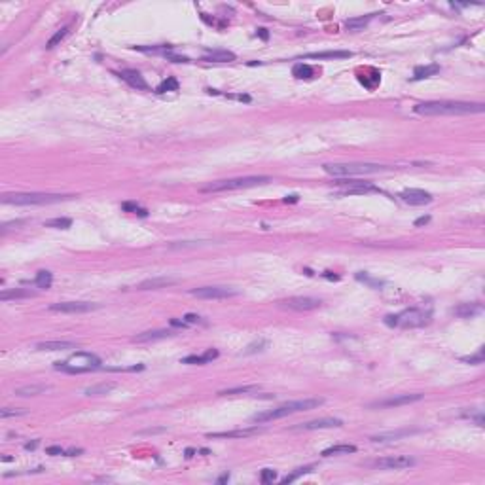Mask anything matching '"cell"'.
Instances as JSON below:
<instances>
[{
	"instance_id": "1",
	"label": "cell",
	"mask_w": 485,
	"mask_h": 485,
	"mask_svg": "<svg viewBox=\"0 0 485 485\" xmlns=\"http://www.w3.org/2000/svg\"><path fill=\"white\" fill-rule=\"evenodd\" d=\"M413 110L421 116H466V114H481L485 110V104L462 101H429L417 104Z\"/></svg>"
},
{
	"instance_id": "2",
	"label": "cell",
	"mask_w": 485,
	"mask_h": 485,
	"mask_svg": "<svg viewBox=\"0 0 485 485\" xmlns=\"http://www.w3.org/2000/svg\"><path fill=\"white\" fill-rule=\"evenodd\" d=\"M271 182L269 176H239V178H229V180H216L211 184L201 186L203 194H220V192H231V190H245V188H254V186H262Z\"/></svg>"
},
{
	"instance_id": "3",
	"label": "cell",
	"mask_w": 485,
	"mask_h": 485,
	"mask_svg": "<svg viewBox=\"0 0 485 485\" xmlns=\"http://www.w3.org/2000/svg\"><path fill=\"white\" fill-rule=\"evenodd\" d=\"M324 172H328L330 176H337V178H345V176H352V174H376V172L387 171L385 165L379 163H362V161H354V163H324L322 165Z\"/></svg>"
},
{
	"instance_id": "4",
	"label": "cell",
	"mask_w": 485,
	"mask_h": 485,
	"mask_svg": "<svg viewBox=\"0 0 485 485\" xmlns=\"http://www.w3.org/2000/svg\"><path fill=\"white\" fill-rule=\"evenodd\" d=\"M72 196L67 194H40V192H31V194H4L2 203L4 205H51L59 201H67Z\"/></svg>"
},
{
	"instance_id": "5",
	"label": "cell",
	"mask_w": 485,
	"mask_h": 485,
	"mask_svg": "<svg viewBox=\"0 0 485 485\" xmlns=\"http://www.w3.org/2000/svg\"><path fill=\"white\" fill-rule=\"evenodd\" d=\"M99 368H101V358L91 352H74L69 360L55 364V370H61L67 374H86Z\"/></svg>"
},
{
	"instance_id": "6",
	"label": "cell",
	"mask_w": 485,
	"mask_h": 485,
	"mask_svg": "<svg viewBox=\"0 0 485 485\" xmlns=\"http://www.w3.org/2000/svg\"><path fill=\"white\" fill-rule=\"evenodd\" d=\"M431 321V311H422V309H406L398 315L385 317V322L389 326H400V328H421V326H427Z\"/></svg>"
},
{
	"instance_id": "7",
	"label": "cell",
	"mask_w": 485,
	"mask_h": 485,
	"mask_svg": "<svg viewBox=\"0 0 485 485\" xmlns=\"http://www.w3.org/2000/svg\"><path fill=\"white\" fill-rule=\"evenodd\" d=\"M337 186H341V190L337 192L339 196H362V194H372V192H379L377 186L370 184V182H362V180H347L341 178L336 182Z\"/></svg>"
},
{
	"instance_id": "8",
	"label": "cell",
	"mask_w": 485,
	"mask_h": 485,
	"mask_svg": "<svg viewBox=\"0 0 485 485\" xmlns=\"http://www.w3.org/2000/svg\"><path fill=\"white\" fill-rule=\"evenodd\" d=\"M190 294L201 299H226V297H233L239 292L235 288H227V286H201V288L190 290Z\"/></svg>"
},
{
	"instance_id": "9",
	"label": "cell",
	"mask_w": 485,
	"mask_h": 485,
	"mask_svg": "<svg viewBox=\"0 0 485 485\" xmlns=\"http://www.w3.org/2000/svg\"><path fill=\"white\" fill-rule=\"evenodd\" d=\"M422 400L421 392H413V394H398V396H391V398H383L377 400V402H372L368 404L370 409H383V407H398V406H406V404H413V402H419Z\"/></svg>"
},
{
	"instance_id": "10",
	"label": "cell",
	"mask_w": 485,
	"mask_h": 485,
	"mask_svg": "<svg viewBox=\"0 0 485 485\" xmlns=\"http://www.w3.org/2000/svg\"><path fill=\"white\" fill-rule=\"evenodd\" d=\"M97 304H91V301H61V304H51L49 306V311H55V313H67V315H76V313H89L97 309Z\"/></svg>"
},
{
	"instance_id": "11",
	"label": "cell",
	"mask_w": 485,
	"mask_h": 485,
	"mask_svg": "<svg viewBox=\"0 0 485 485\" xmlns=\"http://www.w3.org/2000/svg\"><path fill=\"white\" fill-rule=\"evenodd\" d=\"M415 464V459L407 457V455H396V457H383V459H377L374 462L376 468L381 470H402V468H409Z\"/></svg>"
},
{
	"instance_id": "12",
	"label": "cell",
	"mask_w": 485,
	"mask_h": 485,
	"mask_svg": "<svg viewBox=\"0 0 485 485\" xmlns=\"http://www.w3.org/2000/svg\"><path fill=\"white\" fill-rule=\"evenodd\" d=\"M321 304H322L321 299L309 297V296H296L281 301L282 307H288V309H294V311H313V309H319Z\"/></svg>"
},
{
	"instance_id": "13",
	"label": "cell",
	"mask_w": 485,
	"mask_h": 485,
	"mask_svg": "<svg viewBox=\"0 0 485 485\" xmlns=\"http://www.w3.org/2000/svg\"><path fill=\"white\" fill-rule=\"evenodd\" d=\"M400 197H402V201H406L407 205H429V203H432L431 194H429V192H425V190H417V188L404 190V192L400 194Z\"/></svg>"
},
{
	"instance_id": "14",
	"label": "cell",
	"mask_w": 485,
	"mask_h": 485,
	"mask_svg": "<svg viewBox=\"0 0 485 485\" xmlns=\"http://www.w3.org/2000/svg\"><path fill=\"white\" fill-rule=\"evenodd\" d=\"M343 421L336 419V417H324V419H315V421H307L297 425L294 429H301V431H319V429H334V427H341Z\"/></svg>"
},
{
	"instance_id": "15",
	"label": "cell",
	"mask_w": 485,
	"mask_h": 485,
	"mask_svg": "<svg viewBox=\"0 0 485 485\" xmlns=\"http://www.w3.org/2000/svg\"><path fill=\"white\" fill-rule=\"evenodd\" d=\"M260 434L258 427H251V429H239V431H226V432H211L207 434V438H249V436H256Z\"/></svg>"
},
{
	"instance_id": "16",
	"label": "cell",
	"mask_w": 485,
	"mask_h": 485,
	"mask_svg": "<svg viewBox=\"0 0 485 485\" xmlns=\"http://www.w3.org/2000/svg\"><path fill=\"white\" fill-rule=\"evenodd\" d=\"M171 336V330H148V332H142L139 336H135L133 341L135 343H152V341H159V339H165V337Z\"/></svg>"
},
{
	"instance_id": "17",
	"label": "cell",
	"mask_w": 485,
	"mask_h": 485,
	"mask_svg": "<svg viewBox=\"0 0 485 485\" xmlns=\"http://www.w3.org/2000/svg\"><path fill=\"white\" fill-rule=\"evenodd\" d=\"M203 61H207V63H231V61H235V53L227 51V49H212V51L205 53Z\"/></svg>"
},
{
	"instance_id": "18",
	"label": "cell",
	"mask_w": 485,
	"mask_h": 485,
	"mask_svg": "<svg viewBox=\"0 0 485 485\" xmlns=\"http://www.w3.org/2000/svg\"><path fill=\"white\" fill-rule=\"evenodd\" d=\"M119 78L122 80H126L127 84L131 87H135V89H148V84H146V80L142 78L141 76V72H137V71H122L119 74H117Z\"/></svg>"
},
{
	"instance_id": "19",
	"label": "cell",
	"mask_w": 485,
	"mask_h": 485,
	"mask_svg": "<svg viewBox=\"0 0 485 485\" xmlns=\"http://www.w3.org/2000/svg\"><path fill=\"white\" fill-rule=\"evenodd\" d=\"M417 431H411V429H400V431H391V432H379L376 436H372V442H394V440L406 438V436H411Z\"/></svg>"
},
{
	"instance_id": "20",
	"label": "cell",
	"mask_w": 485,
	"mask_h": 485,
	"mask_svg": "<svg viewBox=\"0 0 485 485\" xmlns=\"http://www.w3.org/2000/svg\"><path fill=\"white\" fill-rule=\"evenodd\" d=\"M36 351H67V349H78L74 341H42L36 343Z\"/></svg>"
},
{
	"instance_id": "21",
	"label": "cell",
	"mask_w": 485,
	"mask_h": 485,
	"mask_svg": "<svg viewBox=\"0 0 485 485\" xmlns=\"http://www.w3.org/2000/svg\"><path fill=\"white\" fill-rule=\"evenodd\" d=\"M174 279H167V277H154V279H146L139 284V290H157L165 288V286H171L174 284Z\"/></svg>"
},
{
	"instance_id": "22",
	"label": "cell",
	"mask_w": 485,
	"mask_h": 485,
	"mask_svg": "<svg viewBox=\"0 0 485 485\" xmlns=\"http://www.w3.org/2000/svg\"><path fill=\"white\" fill-rule=\"evenodd\" d=\"M51 391V387L47 385H25V387H19L16 389V396L19 398H27V396H36V394H44V392Z\"/></svg>"
},
{
	"instance_id": "23",
	"label": "cell",
	"mask_w": 485,
	"mask_h": 485,
	"mask_svg": "<svg viewBox=\"0 0 485 485\" xmlns=\"http://www.w3.org/2000/svg\"><path fill=\"white\" fill-rule=\"evenodd\" d=\"M481 311H483V309H481L479 304H462V306L453 309V313L457 315V317H461V319H472V317L479 315Z\"/></svg>"
},
{
	"instance_id": "24",
	"label": "cell",
	"mask_w": 485,
	"mask_h": 485,
	"mask_svg": "<svg viewBox=\"0 0 485 485\" xmlns=\"http://www.w3.org/2000/svg\"><path fill=\"white\" fill-rule=\"evenodd\" d=\"M32 296H34L32 290L14 288V290H2L0 299H2V301H10V299H23V297H32Z\"/></svg>"
},
{
	"instance_id": "25",
	"label": "cell",
	"mask_w": 485,
	"mask_h": 485,
	"mask_svg": "<svg viewBox=\"0 0 485 485\" xmlns=\"http://www.w3.org/2000/svg\"><path fill=\"white\" fill-rule=\"evenodd\" d=\"M349 57H352L351 51H317L306 55V59H349Z\"/></svg>"
},
{
	"instance_id": "26",
	"label": "cell",
	"mask_w": 485,
	"mask_h": 485,
	"mask_svg": "<svg viewBox=\"0 0 485 485\" xmlns=\"http://www.w3.org/2000/svg\"><path fill=\"white\" fill-rule=\"evenodd\" d=\"M218 356V351H207L205 354H192V356H186V358H182V362L184 364H207V362H211V360H214Z\"/></svg>"
},
{
	"instance_id": "27",
	"label": "cell",
	"mask_w": 485,
	"mask_h": 485,
	"mask_svg": "<svg viewBox=\"0 0 485 485\" xmlns=\"http://www.w3.org/2000/svg\"><path fill=\"white\" fill-rule=\"evenodd\" d=\"M356 451V447L351 446V444H339V446H332L328 447V449H324L322 451V457H334V455H349V453H354Z\"/></svg>"
},
{
	"instance_id": "28",
	"label": "cell",
	"mask_w": 485,
	"mask_h": 485,
	"mask_svg": "<svg viewBox=\"0 0 485 485\" xmlns=\"http://www.w3.org/2000/svg\"><path fill=\"white\" fill-rule=\"evenodd\" d=\"M440 72V65H427V67H415L413 71V80H422V78H431L434 74Z\"/></svg>"
},
{
	"instance_id": "29",
	"label": "cell",
	"mask_w": 485,
	"mask_h": 485,
	"mask_svg": "<svg viewBox=\"0 0 485 485\" xmlns=\"http://www.w3.org/2000/svg\"><path fill=\"white\" fill-rule=\"evenodd\" d=\"M377 14H370V16H366V17H354V19H347L345 21V27L349 29V31H360V29H364L366 25L376 17Z\"/></svg>"
},
{
	"instance_id": "30",
	"label": "cell",
	"mask_w": 485,
	"mask_h": 485,
	"mask_svg": "<svg viewBox=\"0 0 485 485\" xmlns=\"http://www.w3.org/2000/svg\"><path fill=\"white\" fill-rule=\"evenodd\" d=\"M258 385H245V387H233V389H226V391H220V396H231V394H251V392H258Z\"/></svg>"
},
{
	"instance_id": "31",
	"label": "cell",
	"mask_w": 485,
	"mask_h": 485,
	"mask_svg": "<svg viewBox=\"0 0 485 485\" xmlns=\"http://www.w3.org/2000/svg\"><path fill=\"white\" fill-rule=\"evenodd\" d=\"M114 383H99L93 387H87L86 396H101V394H108L110 391H114Z\"/></svg>"
},
{
	"instance_id": "32",
	"label": "cell",
	"mask_w": 485,
	"mask_h": 485,
	"mask_svg": "<svg viewBox=\"0 0 485 485\" xmlns=\"http://www.w3.org/2000/svg\"><path fill=\"white\" fill-rule=\"evenodd\" d=\"M51 282H53V275L49 273L47 269H42V271H38V273H36V277H34V284H36L38 288L47 290L49 286H51Z\"/></svg>"
},
{
	"instance_id": "33",
	"label": "cell",
	"mask_w": 485,
	"mask_h": 485,
	"mask_svg": "<svg viewBox=\"0 0 485 485\" xmlns=\"http://www.w3.org/2000/svg\"><path fill=\"white\" fill-rule=\"evenodd\" d=\"M313 72H315L313 67H309V65H306V63H297V65H294V69H292V74L299 80L313 78Z\"/></svg>"
},
{
	"instance_id": "34",
	"label": "cell",
	"mask_w": 485,
	"mask_h": 485,
	"mask_svg": "<svg viewBox=\"0 0 485 485\" xmlns=\"http://www.w3.org/2000/svg\"><path fill=\"white\" fill-rule=\"evenodd\" d=\"M44 226L55 227V229H69V227L72 226V220L71 218H51V220H46Z\"/></svg>"
},
{
	"instance_id": "35",
	"label": "cell",
	"mask_w": 485,
	"mask_h": 485,
	"mask_svg": "<svg viewBox=\"0 0 485 485\" xmlns=\"http://www.w3.org/2000/svg\"><path fill=\"white\" fill-rule=\"evenodd\" d=\"M167 91H178V80L167 78L157 86V93H167Z\"/></svg>"
},
{
	"instance_id": "36",
	"label": "cell",
	"mask_w": 485,
	"mask_h": 485,
	"mask_svg": "<svg viewBox=\"0 0 485 485\" xmlns=\"http://www.w3.org/2000/svg\"><path fill=\"white\" fill-rule=\"evenodd\" d=\"M67 34H69V29H67V27H63L61 31H57V32H55V34H53V36H51V38L47 40L46 47H47V49H51V47H55V46H57V44H59V42H63L65 36H67Z\"/></svg>"
},
{
	"instance_id": "37",
	"label": "cell",
	"mask_w": 485,
	"mask_h": 485,
	"mask_svg": "<svg viewBox=\"0 0 485 485\" xmlns=\"http://www.w3.org/2000/svg\"><path fill=\"white\" fill-rule=\"evenodd\" d=\"M309 472H313V466H306V468H297L296 472H292L290 476L282 477L281 483H292L294 479H297L299 476H306V474H309Z\"/></svg>"
},
{
	"instance_id": "38",
	"label": "cell",
	"mask_w": 485,
	"mask_h": 485,
	"mask_svg": "<svg viewBox=\"0 0 485 485\" xmlns=\"http://www.w3.org/2000/svg\"><path fill=\"white\" fill-rule=\"evenodd\" d=\"M25 413H27V409H21V407H4V409L0 411L2 419H8V417H19V415H25Z\"/></svg>"
},
{
	"instance_id": "39",
	"label": "cell",
	"mask_w": 485,
	"mask_h": 485,
	"mask_svg": "<svg viewBox=\"0 0 485 485\" xmlns=\"http://www.w3.org/2000/svg\"><path fill=\"white\" fill-rule=\"evenodd\" d=\"M275 479H277L275 470H271V468L262 470V474H260V481H262V483H271V481H275Z\"/></svg>"
},
{
	"instance_id": "40",
	"label": "cell",
	"mask_w": 485,
	"mask_h": 485,
	"mask_svg": "<svg viewBox=\"0 0 485 485\" xmlns=\"http://www.w3.org/2000/svg\"><path fill=\"white\" fill-rule=\"evenodd\" d=\"M462 362H470V364H483V349H479L476 354H470V356H462Z\"/></svg>"
},
{
	"instance_id": "41",
	"label": "cell",
	"mask_w": 485,
	"mask_h": 485,
	"mask_svg": "<svg viewBox=\"0 0 485 485\" xmlns=\"http://www.w3.org/2000/svg\"><path fill=\"white\" fill-rule=\"evenodd\" d=\"M266 345H267L266 339H260V341H256V343H251L247 349H245V354H252V352H256V351H262Z\"/></svg>"
},
{
	"instance_id": "42",
	"label": "cell",
	"mask_w": 485,
	"mask_h": 485,
	"mask_svg": "<svg viewBox=\"0 0 485 485\" xmlns=\"http://www.w3.org/2000/svg\"><path fill=\"white\" fill-rule=\"evenodd\" d=\"M122 209H124V211L137 212V214H141V216H146V211H144V209H141V207H139L137 203H129V201H127V203L122 205Z\"/></svg>"
},
{
	"instance_id": "43",
	"label": "cell",
	"mask_w": 485,
	"mask_h": 485,
	"mask_svg": "<svg viewBox=\"0 0 485 485\" xmlns=\"http://www.w3.org/2000/svg\"><path fill=\"white\" fill-rule=\"evenodd\" d=\"M46 453H47V455H65L67 451H63V449H61L59 446H49V447L46 449Z\"/></svg>"
},
{
	"instance_id": "44",
	"label": "cell",
	"mask_w": 485,
	"mask_h": 485,
	"mask_svg": "<svg viewBox=\"0 0 485 485\" xmlns=\"http://www.w3.org/2000/svg\"><path fill=\"white\" fill-rule=\"evenodd\" d=\"M184 319H186V322H188V324H196V322L201 321V317H197V315H186Z\"/></svg>"
},
{
	"instance_id": "45",
	"label": "cell",
	"mask_w": 485,
	"mask_h": 485,
	"mask_svg": "<svg viewBox=\"0 0 485 485\" xmlns=\"http://www.w3.org/2000/svg\"><path fill=\"white\" fill-rule=\"evenodd\" d=\"M431 222V216H421V218L415 220V226H422V224H429Z\"/></svg>"
},
{
	"instance_id": "46",
	"label": "cell",
	"mask_w": 485,
	"mask_h": 485,
	"mask_svg": "<svg viewBox=\"0 0 485 485\" xmlns=\"http://www.w3.org/2000/svg\"><path fill=\"white\" fill-rule=\"evenodd\" d=\"M165 429H146V431H142L141 434H157V432H163Z\"/></svg>"
},
{
	"instance_id": "47",
	"label": "cell",
	"mask_w": 485,
	"mask_h": 485,
	"mask_svg": "<svg viewBox=\"0 0 485 485\" xmlns=\"http://www.w3.org/2000/svg\"><path fill=\"white\" fill-rule=\"evenodd\" d=\"M258 34L262 40H267L269 38V34H267V29H258Z\"/></svg>"
},
{
	"instance_id": "48",
	"label": "cell",
	"mask_w": 485,
	"mask_h": 485,
	"mask_svg": "<svg viewBox=\"0 0 485 485\" xmlns=\"http://www.w3.org/2000/svg\"><path fill=\"white\" fill-rule=\"evenodd\" d=\"M36 446H38V440H34L32 444H25V449H36Z\"/></svg>"
},
{
	"instance_id": "49",
	"label": "cell",
	"mask_w": 485,
	"mask_h": 485,
	"mask_svg": "<svg viewBox=\"0 0 485 485\" xmlns=\"http://www.w3.org/2000/svg\"><path fill=\"white\" fill-rule=\"evenodd\" d=\"M78 453H82V449H69V451H67L65 455H71V457H72V455H78Z\"/></svg>"
},
{
	"instance_id": "50",
	"label": "cell",
	"mask_w": 485,
	"mask_h": 485,
	"mask_svg": "<svg viewBox=\"0 0 485 485\" xmlns=\"http://www.w3.org/2000/svg\"><path fill=\"white\" fill-rule=\"evenodd\" d=\"M227 479H229V474H224V476L218 477V483H222V481H227Z\"/></svg>"
}]
</instances>
